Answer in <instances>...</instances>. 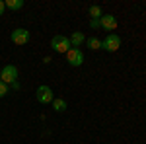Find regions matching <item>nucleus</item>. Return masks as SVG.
Returning <instances> with one entry per match:
<instances>
[{
    "mask_svg": "<svg viewBox=\"0 0 146 144\" xmlns=\"http://www.w3.org/2000/svg\"><path fill=\"white\" fill-rule=\"evenodd\" d=\"M51 47H53V51H56V53H64L66 55L68 51L72 49V45H70V39L68 37H64V35H55L53 39H51Z\"/></svg>",
    "mask_w": 146,
    "mask_h": 144,
    "instance_id": "f257e3e1",
    "label": "nucleus"
},
{
    "mask_svg": "<svg viewBox=\"0 0 146 144\" xmlns=\"http://www.w3.org/2000/svg\"><path fill=\"white\" fill-rule=\"evenodd\" d=\"M119 47H121V37L117 33H109L101 41V49H105V51H109V53H115Z\"/></svg>",
    "mask_w": 146,
    "mask_h": 144,
    "instance_id": "f03ea898",
    "label": "nucleus"
},
{
    "mask_svg": "<svg viewBox=\"0 0 146 144\" xmlns=\"http://www.w3.org/2000/svg\"><path fill=\"white\" fill-rule=\"evenodd\" d=\"M0 78H2L4 84H16V80H18V68L14 66V64H6V66L2 68V72H0Z\"/></svg>",
    "mask_w": 146,
    "mask_h": 144,
    "instance_id": "7ed1b4c3",
    "label": "nucleus"
},
{
    "mask_svg": "<svg viewBox=\"0 0 146 144\" xmlns=\"http://www.w3.org/2000/svg\"><path fill=\"white\" fill-rule=\"evenodd\" d=\"M35 98H37V101H39V103H43V105L53 103V100H55L53 90L49 88V86H39V88H37V92H35Z\"/></svg>",
    "mask_w": 146,
    "mask_h": 144,
    "instance_id": "20e7f679",
    "label": "nucleus"
},
{
    "mask_svg": "<svg viewBox=\"0 0 146 144\" xmlns=\"http://www.w3.org/2000/svg\"><path fill=\"white\" fill-rule=\"evenodd\" d=\"M66 62L70 64V66H80V64L84 62V55H82V51L72 47V49L66 53Z\"/></svg>",
    "mask_w": 146,
    "mask_h": 144,
    "instance_id": "39448f33",
    "label": "nucleus"
},
{
    "mask_svg": "<svg viewBox=\"0 0 146 144\" xmlns=\"http://www.w3.org/2000/svg\"><path fill=\"white\" fill-rule=\"evenodd\" d=\"M12 41L16 45H25L27 41H29V31L27 29H23V27H18V29H14L12 31Z\"/></svg>",
    "mask_w": 146,
    "mask_h": 144,
    "instance_id": "423d86ee",
    "label": "nucleus"
},
{
    "mask_svg": "<svg viewBox=\"0 0 146 144\" xmlns=\"http://www.w3.org/2000/svg\"><path fill=\"white\" fill-rule=\"evenodd\" d=\"M100 23H101V27H103V29H107V31H113V29L117 27V20H115V16H111V14L101 16Z\"/></svg>",
    "mask_w": 146,
    "mask_h": 144,
    "instance_id": "0eeeda50",
    "label": "nucleus"
},
{
    "mask_svg": "<svg viewBox=\"0 0 146 144\" xmlns=\"http://www.w3.org/2000/svg\"><path fill=\"white\" fill-rule=\"evenodd\" d=\"M68 39H70V45H72L74 49H78L80 45L86 41V37H84V33H82V31H74V33L68 37Z\"/></svg>",
    "mask_w": 146,
    "mask_h": 144,
    "instance_id": "6e6552de",
    "label": "nucleus"
},
{
    "mask_svg": "<svg viewBox=\"0 0 146 144\" xmlns=\"http://www.w3.org/2000/svg\"><path fill=\"white\" fill-rule=\"evenodd\" d=\"M53 107H55V111H58V113H62V111H66V101L64 100H53Z\"/></svg>",
    "mask_w": 146,
    "mask_h": 144,
    "instance_id": "1a4fd4ad",
    "label": "nucleus"
},
{
    "mask_svg": "<svg viewBox=\"0 0 146 144\" xmlns=\"http://www.w3.org/2000/svg\"><path fill=\"white\" fill-rule=\"evenodd\" d=\"M10 10H20V8H23V0H8V2H4Z\"/></svg>",
    "mask_w": 146,
    "mask_h": 144,
    "instance_id": "9d476101",
    "label": "nucleus"
},
{
    "mask_svg": "<svg viewBox=\"0 0 146 144\" xmlns=\"http://www.w3.org/2000/svg\"><path fill=\"white\" fill-rule=\"evenodd\" d=\"M88 41V47H90L92 51H96V49H101V41L98 37H90V39H86Z\"/></svg>",
    "mask_w": 146,
    "mask_h": 144,
    "instance_id": "9b49d317",
    "label": "nucleus"
},
{
    "mask_svg": "<svg viewBox=\"0 0 146 144\" xmlns=\"http://www.w3.org/2000/svg\"><path fill=\"white\" fill-rule=\"evenodd\" d=\"M90 16H92V20H100L101 16V8L100 6H90Z\"/></svg>",
    "mask_w": 146,
    "mask_h": 144,
    "instance_id": "f8f14e48",
    "label": "nucleus"
},
{
    "mask_svg": "<svg viewBox=\"0 0 146 144\" xmlns=\"http://www.w3.org/2000/svg\"><path fill=\"white\" fill-rule=\"evenodd\" d=\"M8 94V84H4L2 80H0V98H4Z\"/></svg>",
    "mask_w": 146,
    "mask_h": 144,
    "instance_id": "ddd939ff",
    "label": "nucleus"
},
{
    "mask_svg": "<svg viewBox=\"0 0 146 144\" xmlns=\"http://www.w3.org/2000/svg\"><path fill=\"white\" fill-rule=\"evenodd\" d=\"M90 27H92V29H98V27H101L100 20H90Z\"/></svg>",
    "mask_w": 146,
    "mask_h": 144,
    "instance_id": "4468645a",
    "label": "nucleus"
},
{
    "mask_svg": "<svg viewBox=\"0 0 146 144\" xmlns=\"http://www.w3.org/2000/svg\"><path fill=\"white\" fill-rule=\"evenodd\" d=\"M4 8H6V4H4V2H2V0H0V16H2V14H4Z\"/></svg>",
    "mask_w": 146,
    "mask_h": 144,
    "instance_id": "2eb2a0df",
    "label": "nucleus"
}]
</instances>
